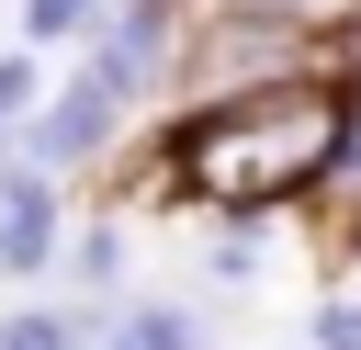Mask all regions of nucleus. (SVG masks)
I'll use <instances>...</instances> for the list:
<instances>
[{
    "mask_svg": "<svg viewBox=\"0 0 361 350\" xmlns=\"http://www.w3.org/2000/svg\"><path fill=\"white\" fill-rule=\"evenodd\" d=\"M68 294L79 305H124V226H79L68 237Z\"/></svg>",
    "mask_w": 361,
    "mask_h": 350,
    "instance_id": "8",
    "label": "nucleus"
},
{
    "mask_svg": "<svg viewBox=\"0 0 361 350\" xmlns=\"http://www.w3.org/2000/svg\"><path fill=\"white\" fill-rule=\"evenodd\" d=\"M124 124H135V102L79 56V68H68V79H56L11 135H23V158H34V169H56V181H68V169H102V158L124 147Z\"/></svg>",
    "mask_w": 361,
    "mask_h": 350,
    "instance_id": "3",
    "label": "nucleus"
},
{
    "mask_svg": "<svg viewBox=\"0 0 361 350\" xmlns=\"http://www.w3.org/2000/svg\"><path fill=\"white\" fill-rule=\"evenodd\" d=\"M0 23H11V11H0Z\"/></svg>",
    "mask_w": 361,
    "mask_h": 350,
    "instance_id": "15",
    "label": "nucleus"
},
{
    "mask_svg": "<svg viewBox=\"0 0 361 350\" xmlns=\"http://www.w3.org/2000/svg\"><path fill=\"white\" fill-rule=\"evenodd\" d=\"M316 23H282V11H248V0H214L192 11V45H180V102H226V90H259V79H293Z\"/></svg>",
    "mask_w": 361,
    "mask_h": 350,
    "instance_id": "2",
    "label": "nucleus"
},
{
    "mask_svg": "<svg viewBox=\"0 0 361 350\" xmlns=\"http://www.w3.org/2000/svg\"><path fill=\"white\" fill-rule=\"evenodd\" d=\"M11 147H23V135H11V124H0V169H11Z\"/></svg>",
    "mask_w": 361,
    "mask_h": 350,
    "instance_id": "14",
    "label": "nucleus"
},
{
    "mask_svg": "<svg viewBox=\"0 0 361 350\" xmlns=\"http://www.w3.org/2000/svg\"><path fill=\"white\" fill-rule=\"evenodd\" d=\"M316 350H361V305H350V294H338V305L316 316Z\"/></svg>",
    "mask_w": 361,
    "mask_h": 350,
    "instance_id": "12",
    "label": "nucleus"
},
{
    "mask_svg": "<svg viewBox=\"0 0 361 350\" xmlns=\"http://www.w3.org/2000/svg\"><path fill=\"white\" fill-rule=\"evenodd\" d=\"M90 350H203V316L192 305H158V294L147 305H102V339Z\"/></svg>",
    "mask_w": 361,
    "mask_h": 350,
    "instance_id": "6",
    "label": "nucleus"
},
{
    "mask_svg": "<svg viewBox=\"0 0 361 350\" xmlns=\"http://www.w3.org/2000/svg\"><path fill=\"white\" fill-rule=\"evenodd\" d=\"M102 339V305H11L0 316V350H90Z\"/></svg>",
    "mask_w": 361,
    "mask_h": 350,
    "instance_id": "7",
    "label": "nucleus"
},
{
    "mask_svg": "<svg viewBox=\"0 0 361 350\" xmlns=\"http://www.w3.org/2000/svg\"><path fill=\"white\" fill-rule=\"evenodd\" d=\"M102 11H113V0H23V11H11V34H23V45H90V23H102Z\"/></svg>",
    "mask_w": 361,
    "mask_h": 350,
    "instance_id": "9",
    "label": "nucleus"
},
{
    "mask_svg": "<svg viewBox=\"0 0 361 350\" xmlns=\"http://www.w3.org/2000/svg\"><path fill=\"white\" fill-rule=\"evenodd\" d=\"M248 271H259V237H248V226H226V237L203 248V282H214V294H237Z\"/></svg>",
    "mask_w": 361,
    "mask_h": 350,
    "instance_id": "11",
    "label": "nucleus"
},
{
    "mask_svg": "<svg viewBox=\"0 0 361 350\" xmlns=\"http://www.w3.org/2000/svg\"><path fill=\"white\" fill-rule=\"evenodd\" d=\"M248 11H282V23H350L361 0H248Z\"/></svg>",
    "mask_w": 361,
    "mask_h": 350,
    "instance_id": "13",
    "label": "nucleus"
},
{
    "mask_svg": "<svg viewBox=\"0 0 361 350\" xmlns=\"http://www.w3.org/2000/svg\"><path fill=\"white\" fill-rule=\"evenodd\" d=\"M45 102V45H0V124H23Z\"/></svg>",
    "mask_w": 361,
    "mask_h": 350,
    "instance_id": "10",
    "label": "nucleus"
},
{
    "mask_svg": "<svg viewBox=\"0 0 361 350\" xmlns=\"http://www.w3.org/2000/svg\"><path fill=\"white\" fill-rule=\"evenodd\" d=\"M56 260H68L56 169H34V158L11 147V169H0V282H34V271H56Z\"/></svg>",
    "mask_w": 361,
    "mask_h": 350,
    "instance_id": "5",
    "label": "nucleus"
},
{
    "mask_svg": "<svg viewBox=\"0 0 361 350\" xmlns=\"http://www.w3.org/2000/svg\"><path fill=\"white\" fill-rule=\"evenodd\" d=\"M180 45H192V0H113L79 56H90L124 102H158V90H180Z\"/></svg>",
    "mask_w": 361,
    "mask_h": 350,
    "instance_id": "4",
    "label": "nucleus"
},
{
    "mask_svg": "<svg viewBox=\"0 0 361 350\" xmlns=\"http://www.w3.org/2000/svg\"><path fill=\"white\" fill-rule=\"evenodd\" d=\"M338 158H361V124H350V90L316 79V68L192 102L169 124V181L192 203H214V215H271V203L316 192Z\"/></svg>",
    "mask_w": 361,
    "mask_h": 350,
    "instance_id": "1",
    "label": "nucleus"
}]
</instances>
